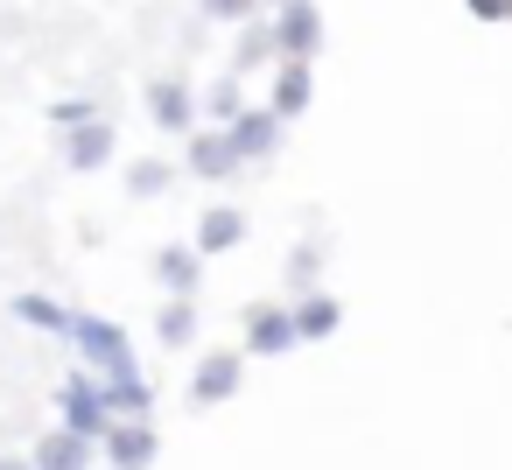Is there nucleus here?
<instances>
[{
  "instance_id": "obj_10",
  "label": "nucleus",
  "mask_w": 512,
  "mask_h": 470,
  "mask_svg": "<svg viewBox=\"0 0 512 470\" xmlns=\"http://www.w3.org/2000/svg\"><path fill=\"white\" fill-rule=\"evenodd\" d=\"M148 120H155L162 134H190V127H197V99H190V85H176V78L148 85Z\"/></svg>"
},
{
  "instance_id": "obj_27",
  "label": "nucleus",
  "mask_w": 512,
  "mask_h": 470,
  "mask_svg": "<svg viewBox=\"0 0 512 470\" xmlns=\"http://www.w3.org/2000/svg\"><path fill=\"white\" fill-rule=\"evenodd\" d=\"M267 8H288V0H267Z\"/></svg>"
},
{
  "instance_id": "obj_14",
  "label": "nucleus",
  "mask_w": 512,
  "mask_h": 470,
  "mask_svg": "<svg viewBox=\"0 0 512 470\" xmlns=\"http://www.w3.org/2000/svg\"><path fill=\"white\" fill-rule=\"evenodd\" d=\"M246 239V218L232 211V204H211L204 218H197V253H232Z\"/></svg>"
},
{
  "instance_id": "obj_6",
  "label": "nucleus",
  "mask_w": 512,
  "mask_h": 470,
  "mask_svg": "<svg viewBox=\"0 0 512 470\" xmlns=\"http://www.w3.org/2000/svg\"><path fill=\"white\" fill-rule=\"evenodd\" d=\"M309 99H316V71H309L302 57H281V64H274V92H267V106H274L281 120H302Z\"/></svg>"
},
{
  "instance_id": "obj_23",
  "label": "nucleus",
  "mask_w": 512,
  "mask_h": 470,
  "mask_svg": "<svg viewBox=\"0 0 512 470\" xmlns=\"http://www.w3.org/2000/svg\"><path fill=\"white\" fill-rule=\"evenodd\" d=\"M253 8H260V0H204V15H211V22H246Z\"/></svg>"
},
{
  "instance_id": "obj_4",
  "label": "nucleus",
  "mask_w": 512,
  "mask_h": 470,
  "mask_svg": "<svg viewBox=\"0 0 512 470\" xmlns=\"http://www.w3.org/2000/svg\"><path fill=\"white\" fill-rule=\"evenodd\" d=\"M239 169H246V155H239L232 127H204V134H190V176L225 183V176H239Z\"/></svg>"
},
{
  "instance_id": "obj_24",
  "label": "nucleus",
  "mask_w": 512,
  "mask_h": 470,
  "mask_svg": "<svg viewBox=\"0 0 512 470\" xmlns=\"http://www.w3.org/2000/svg\"><path fill=\"white\" fill-rule=\"evenodd\" d=\"M477 22H512V0H470Z\"/></svg>"
},
{
  "instance_id": "obj_2",
  "label": "nucleus",
  "mask_w": 512,
  "mask_h": 470,
  "mask_svg": "<svg viewBox=\"0 0 512 470\" xmlns=\"http://www.w3.org/2000/svg\"><path fill=\"white\" fill-rule=\"evenodd\" d=\"M71 344H78V358H85L99 379H134V372H141V365H134V344H127V330H120L113 316H78Z\"/></svg>"
},
{
  "instance_id": "obj_12",
  "label": "nucleus",
  "mask_w": 512,
  "mask_h": 470,
  "mask_svg": "<svg viewBox=\"0 0 512 470\" xmlns=\"http://www.w3.org/2000/svg\"><path fill=\"white\" fill-rule=\"evenodd\" d=\"M113 120H92V127H71V141H64V162L78 169V176H92V169H106L113 162Z\"/></svg>"
},
{
  "instance_id": "obj_13",
  "label": "nucleus",
  "mask_w": 512,
  "mask_h": 470,
  "mask_svg": "<svg viewBox=\"0 0 512 470\" xmlns=\"http://www.w3.org/2000/svg\"><path fill=\"white\" fill-rule=\"evenodd\" d=\"M15 323H29V330H50V337H71V330H78V316H71L57 295H36V288H29V295H15Z\"/></svg>"
},
{
  "instance_id": "obj_7",
  "label": "nucleus",
  "mask_w": 512,
  "mask_h": 470,
  "mask_svg": "<svg viewBox=\"0 0 512 470\" xmlns=\"http://www.w3.org/2000/svg\"><path fill=\"white\" fill-rule=\"evenodd\" d=\"M99 449H106L113 470H148L162 442H155V421H113V435H106Z\"/></svg>"
},
{
  "instance_id": "obj_5",
  "label": "nucleus",
  "mask_w": 512,
  "mask_h": 470,
  "mask_svg": "<svg viewBox=\"0 0 512 470\" xmlns=\"http://www.w3.org/2000/svg\"><path fill=\"white\" fill-rule=\"evenodd\" d=\"M288 344H302V323H295V309H274V302L246 309V351H253V358H281Z\"/></svg>"
},
{
  "instance_id": "obj_17",
  "label": "nucleus",
  "mask_w": 512,
  "mask_h": 470,
  "mask_svg": "<svg viewBox=\"0 0 512 470\" xmlns=\"http://www.w3.org/2000/svg\"><path fill=\"white\" fill-rule=\"evenodd\" d=\"M295 323H302V337H337L344 302H337V295H302V302H295Z\"/></svg>"
},
{
  "instance_id": "obj_18",
  "label": "nucleus",
  "mask_w": 512,
  "mask_h": 470,
  "mask_svg": "<svg viewBox=\"0 0 512 470\" xmlns=\"http://www.w3.org/2000/svg\"><path fill=\"white\" fill-rule=\"evenodd\" d=\"M155 337H162L169 351H183V344H197V309H190V302H169V309L155 316Z\"/></svg>"
},
{
  "instance_id": "obj_15",
  "label": "nucleus",
  "mask_w": 512,
  "mask_h": 470,
  "mask_svg": "<svg viewBox=\"0 0 512 470\" xmlns=\"http://www.w3.org/2000/svg\"><path fill=\"white\" fill-rule=\"evenodd\" d=\"M155 274H162V288H169L176 302H190V288H197V274H204V253H197V246H162Z\"/></svg>"
},
{
  "instance_id": "obj_25",
  "label": "nucleus",
  "mask_w": 512,
  "mask_h": 470,
  "mask_svg": "<svg viewBox=\"0 0 512 470\" xmlns=\"http://www.w3.org/2000/svg\"><path fill=\"white\" fill-rule=\"evenodd\" d=\"M316 260H323V246H302V253H295V267H288V274H295V281H316Z\"/></svg>"
},
{
  "instance_id": "obj_22",
  "label": "nucleus",
  "mask_w": 512,
  "mask_h": 470,
  "mask_svg": "<svg viewBox=\"0 0 512 470\" xmlns=\"http://www.w3.org/2000/svg\"><path fill=\"white\" fill-rule=\"evenodd\" d=\"M92 120H99L92 99H57V106H50V127H92Z\"/></svg>"
},
{
  "instance_id": "obj_8",
  "label": "nucleus",
  "mask_w": 512,
  "mask_h": 470,
  "mask_svg": "<svg viewBox=\"0 0 512 470\" xmlns=\"http://www.w3.org/2000/svg\"><path fill=\"white\" fill-rule=\"evenodd\" d=\"M281 134H288V120H281L274 106H246V120L232 127V141H239V155H246V162L281 155Z\"/></svg>"
},
{
  "instance_id": "obj_11",
  "label": "nucleus",
  "mask_w": 512,
  "mask_h": 470,
  "mask_svg": "<svg viewBox=\"0 0 512 470\" xmlns=\"http://www.w3.org/2000/svg\"><path fill=\"white\" fill-rule=\"evenodd\" d=\"M92 456H99V442H85V435H71V428H50V435L29 449L36 470H92Z\"/></svg>"
},
{
  "instance_id": "obj_1",
  "label": "nucleus",
  "mask_w": 512,
  "mask_h": 470,
  "mask_svg": "<svg viewBox=\"0 0 512 470\" xmlns=\"http://www.w3.org/2000/svg\"><path fill=\"white\" fill-rule=\"evenodd\" d=\"M57 428L85 435V442H106L113 435V407H106V379L92 365H78L64 386H57Z\"/></svg>"
},
{
  "instance_id": "obj_26",
  "label": "nucleus",
  "mask_w": 512,
  "mask_h": 470,
  "mask_svg": "<svg viewBox=\"0 0 512 470\" xmlns=\"http://www.w3.org/2000/svg\"><path fill=\"white\" fill-rule=\"evenodd\" d=\"M0 470H36V463L29 456H0Z\"/></svg>"
},
{
  "instance_id": "obj_9",
  "label": "nucleus",
  "mask_w": 512,
  "mask_h": 470,
  "mask_svg": "<svg viewBox=\"0 0 512 470\" xmlns=\"http://www.w3.org/2000/svg\"><path fill=\"white\" fill-rule=\"evenodd\" d=\"M239 379H246V358H239V351H218V358H204V365L190 372V400H197V407L232 400V393H239Z\"/></svg>"
},
{
  "instance_id": "obj_21",
  "label": "nucleus",
  "mask_w": 512,
  "mask_h": 470,
  "mask_svg": "<svg viewBox=\"0 0 512 470\" xmlns=\"http://www.w3.org/2000/svg\"><path fill=\"white\" fill-rule=\"evenodd\" d=\"M274 57H281V43H274V22H267V29H246V36H239V57H232V64L253 71V64H274Z\"/></svg>"
},
{
  "instance_id": "obj_3",
  "label": "nucleus",
  "mask_w": 512,
  "mask_h": 470,
  "mask_svg": "<svg viewBox=\"0 0 512 470\" xmlns=\"http://www.w3.org/2000/svg\"><path fill=\"white\" fill-rule=\"evenodd\" d=\"M274 43L281 57H316L323 50V15H316V0H288V8H274Z\"/></svg>"
},
{
  "instance_id": "obj_20",
  "label": "nucleus",
  "mask_w": 512,
  "mask_h": 470,
  "mask_svg": "<svg viewBox=\"0 0 512 470\" xmlns=\"http://www.w3.org/2000/svg\"><path fill=\"white\" fill-rule=\"evenodd\" d=\"M169 183H176V169H169L162 155H148V162L127 169V197H155V190H169Z\"/></svg>"
},
{
  "instance_id": "obj_16",
  "label": "nucleus",
  "mask_w": 512,
  "mask_h": 470,
  "mask_svg": "<svg viewBox=\"0 0 512 470\" xmlns=\"http://www.w3.org/2000/svg\"><path fill=\"white\" fill-rule=\"evenodd\" d=\"M106 407H113V421H148L155 393H148L141 372H134V379H106Z\"/></svg>"
},
{
  "instance_id": "obj_19",
  "label": "nucleus",
  "mask_w": 512,
  "mask_h": 470,
  "mask_svg": "<svg viewBox=\"0 0 512 470\" xmlns=\"http://www.w3.org/2000/svg\"><path fill=\"white\" fill-rule=\"evenodd\" d=\"M204 113H211V127H239V120H246V99H239V78H225V85H211V92H204Z\"/></svg>"
}]
</instances>
